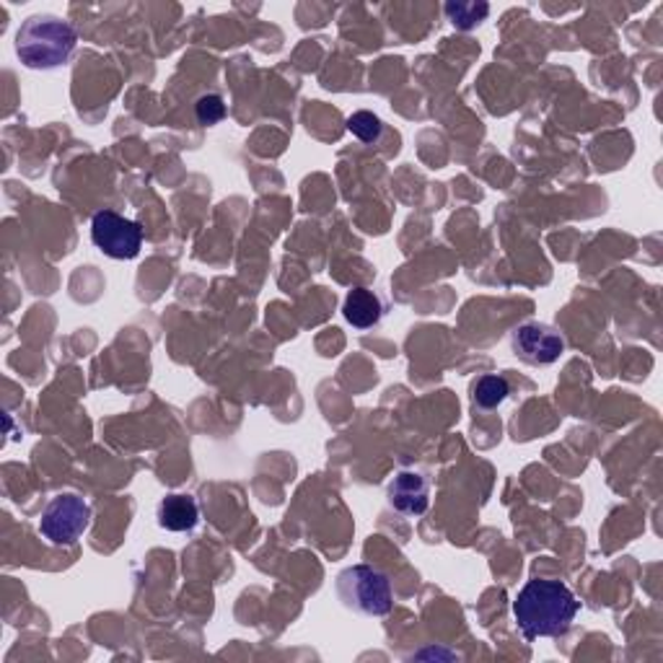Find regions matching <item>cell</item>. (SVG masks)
<instances>
[{
	"instance_id": "1",
	"label": "cell",
	"mask_w": 663,
	"mask_h": 663,
	"mask_svg": "<svg viewBox=\"0 0 663 663\" xmlns=\"http://www.w3.org/2000/svg\"><path fill=\"white\" fill-rule=\"evenodd\" d=\"M580 601L559 580L534 578L521 588L513 601V617L526 640L559 638L570 630Z\"/></svg>"
},
{
	"instance_id": "2",
	"label": "cell",
	"mask_w": 663,
	"mask_h": 663,
	"mask_svg": "<svg viewBox=\"0 0 663 663\" xmlns=\"http://www.w3.org/2000/svg\"><path fill=\"white\" fill-rule=\"evenodd\" d=\"M78 34L53 13L29 17L17 32V55L29 70H55L70 61Z\"/></svg>"
},
{
	"instance_id": "3",
	"label": "cell",
	"mask_w": 663,
	"mask_h": 663,
	"mask_svg": "<svg viewBox=\"0 0 663 663\" xmlns=\"http://www.w3.org/2000/svg\"><path fill=\"white\" fill-rule=\"evenodd\" d=\"M337 596L343 607L366 617H387L394 607L392 584L379 567L352 565L337 576Z\"/></svg>"
},
{
	"instance_id": "4",
	"label": "cell",
	"mask_w": 663,
	"mask_h": 663,
	"mask_svg": "<svg viewBox=\"0 0 663 663\" xmlns=\"http://www.w3.org/2000/svg\"><path fill=\"white\" fill-rule=\"evenodd\" d=\"M91 524V508L78 496H57L44 508L40 532L55 547H70Z\"/></svg>"
},
{
	"instance_id": "5",
	"label": "cell",
	"mask_w": 663,
	"mask_h": 663,
	"mask_svg": "<svg viewBox=\"0 0 663 663\" xmlns=\"http://www.w3.org/2000/svg\"><path fill=\"white\" fill-rule=\"evenodd\" d=\"M91 241L112 260H135L143 247V228L115 210H99L91 218Z\"/></svg>"
},
{
	"instance_id": "6",
	"label": "cell",
	"mask_w": 663,
	"mask_h": 663,
	"mask_svg": "<svg viewBox=\"0 0 663 663\" xmlns=\"http://www.w3.org/2000/svg\"><path fill=\"white\" fill-rule=\"evenodd\" d=\"M513 356L529 366H552L563 356L565 340L547 324H524L513 332L511 337Z\"/></svg>"
},
{
	"instance_id": "7",
	"label": "cell",
	"mask_w": 663,
	"mask_h": 663,
	"mask_svg": "<svg viewBox=\"0 0 663 663\" xmlns=\"http://www.w3.org/2000/svg\"><path fill=\"white\" fill-rule=\"evenodd\" d=\"M428 480L420 471H400L389 485V506L402 515H420L428 511Z\"/></svg>"
},
{
	"instance_id": "8",
	"label": "cell",
	"mask_w": 663,
	"mask_h": 663,
	"mask_svg": "<svg viewBox=\"0 0 663 663\" xmlns=\"http://www.w3.org/2000/svg\"><path fill=\"white\" fill-rule=\"evenodd\" d=\"M159 526L166 532H193L200 524V508L193 496H169L159 503Z\"/></svg>"
},
{
	"instance_id": "9",
	"label": "cell",
	"mask_w": 663,
	"mask_h": 663,
	"mask_svg": "<svg viewBox=\"0 0 663 663\" xmlns=\"http://www.w3.org/2000/svg\"><path fill=\"white\" fill-rule=\"evenodd\" d=\"M343 314L356 329H371L384 316V306H381V298L373 291L352 289L348 298H345Z\"/></svg>"
},
{
	"instance_id": "10",
	"label": "cell",
	"mask_w": 663,
	"mask_h": 663,
	"mask_svg": "<svg viewBox=\"0 0 663 663\" xmlns=\"http://www.w3.org/2000/svg\"><path fill=\"white\" fill-rule=\"evenodd\" d=\"M511 394V384L503 376H482L475 387H471V400L477 407L482 410H496L498 404H503Z\"/></svg>"
},
{
	"instance_id": "11",
	"label": "cell",
	"mask_w": 663,
	"mask_h": 663,
	"mask_svg": "<svg viewBox=\"0 0 663 663\" xmlns=\"http://www.w3.org/2000/svg\"><path fill=\"white\" fill-rule=\"evenodd\" d=\"M490 6L488 3H448L446 6V17L452 19V24L461 32H469V29L480 26L485 19H488Z\"/></svg>"
},
{
	"instance_id": "12",
	"label": "cell",
	"mask_w": 663,
	"mask_h": 663,
	"mask_svg": "<svg viewBox=\"0 0 663 663\" xmlns=\"http://www.w3.org/2000/svg\"><path fill=\"white\" fill-rule=\"evenodd\" d=\"M348 130L360 140V143L373 145L379 143L381 132H384V122H381L373 112H366L363 109V112H356L348 117Z\"/></svg>"
},
{
	"instance_id": "13",
	"label": "cell",
	"mask_w": 663,
	"mask_h": 663,
	"mask_svg": "<svg viewBox=\"0 0 663 663\" xmlns=\"http://www.w3.org/2000/svg\"><path fill=\"white\" fill-rule=\"evenodd\" d=\"M195 112L200 124H218L226 117V105L218 94H205V97L197 99Z\"/></svg>"
}]
</instances>
